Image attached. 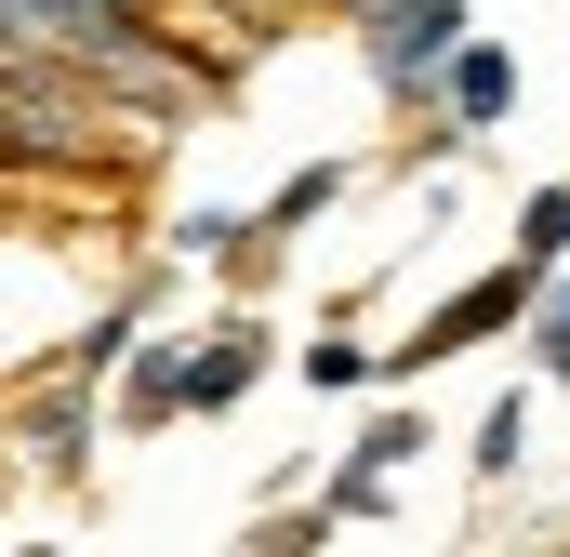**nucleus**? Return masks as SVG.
<instances>
[{"instance_id": "obj_1", "label": "nucleus", "mask_w": 570, "mask_h": 557, "mask_svg": "<svg viewBox=\"0 0 570 557\" xmlns=\"http://www.w3.org/2000/svg\"><path fill=\"white\" fill-rule=\"evenodd\" d=\"M0 465L13 478H53V491H80V465H94V372H40V385H13V412H0Z\"/></svg>"}, {"instance_id": "obj_2", "label": "nucleus", "mask_w": 570, "mask_h": 557, "mask_svg": "<svg viewBox=\"0 0 570 557\" xmlns=\"http://www.w3.org/2000/svg\"><path fill=\"white\" fill-rule=\"evenodd\" d=\"M451 40H464V0H358V53H372V80L399 107H425V80H438Z\"/></svg>"}, {"instance_id": "obj_3", "label": "nucleus", "mask_w": 570, "mask_h": 557, "mask_svg": "<svg viewBox=\"0 0 570 557\" xmlns=\"http://www.w3.org/2000/svg\"><path fill=\"white\" fill-rule=\"evenodd\" d=\"M266 345H279V332H266L253 305H226V319L199 332V359H186V412H239L253 372H266Z\"/></svg>"}, {"instance_id": "obj_4", "label": "nucleus", "mask_w": 570, "mask_h": 557, "mask_svg": "<svg viewBox=\"0 0 570 557\" xmlns=\"http://www.w3.org/2000/svg\"><path fill=\"white\" fill-rule=\"evenodd\" d=\"M425 94L451 107V134H491V120L518 107V53H504V40H451V53H438V80H425Z\"/></svg>"}, {"instance_id": "obj_5", "label": "nucleus", "mask_w": 570, "mask_h": 557, "mask_svg": "<svg viewBox=\"0 0 570 557\" xmlns=\"http://www.w3.org/2000/svg\"><path fill=\"white\" fill-rule=\"evenodd\" d=\"M120 424H186V345H120Z\"/></svg>"}, {"instance_id": "obj_6", "label": "nucleus", "mask_w": 570, "mask_h": 557, "mask_svg": "<svg viewBox=\"0 0 570 557\" xmlns=\"http://www.w3.org/2000/svg\"><path fill=\"white\" fill-rule=\"evenodd\" d=\"M332 199H345V159H305V173H292L279 199H266V213H253V240H305V226H318V213H332Z\"/></svg>"}, {"instance_id": "obj_7", "label": "nucleus", "mask_w": 570, "mask_h": 557, "mask_svg": "<svg viewBox=\"0 0 570 557\" xmlns=\"http://www.w3.org/2000/svg\"><path fill=\"white\" fill-rule=\"evenodd\" d=\"M518 266H544V278L570 266V173H558V186H531V199H518Z\"/></svg>"}, {"instance_id": "obj_8", "label": "nucleus", "mask_w": 570, "mask_h": 557, "mask_svg": "<svg viewBox=\"0 0 570 557\" xmlns=\"http://www.w3.org/2000/svg\"><path fill=\"white\" fill-rule=\"evenodd\" d=\"M518 332H531V372H544V385H570V266L531 292V319H518Z\"/></svg>"}, {"instance_id": "obj_9", "label": "nucleus", "mask_w": 570, "mask_h": 557, "mask_svg": "<svg viewBox=\"0 0 570 557\" xmlns=\"http://www.w3.org/2000/svg\"><path fill=\"white\" fill-rule=\"evenodd\" d=\"M518 451H531V399H491L478 438H464V465H478V478H518Z\"/></svg>"}, {"instance_id": "obj_10", "label": "nucleus", "mask_w": 570, "mask_h": 557, "mask_svg": "<svg viewBox=\"0 0 570 557\" xmlns=\"http://www.w3.org/2000/svg\"><path fill=\"white\" fill-rule=\"evenodd\" d=\"M412 451H425V412H412V399H385V412L358 424V465H372V478H399Z\"/></svg>"}, {"instance_id": "obj_11", "label": "nucleus", "mask_w": 570, "mask_h": 557, "mask_svg": "<svg viewBox=\"0 0 570 557\" xmlns=\"http://www.w3.org/2000/svg\"><path fill=\"white\" fill-rule=\"evenodd\" d=\"M305 385H332V399L372 385V345H358V332H318V345H305Z\"/></svg>"}, {"instance_id": "obj_12", "label": "nucleus", "mask_w": 570, "mask_h": 557, "mask_svg": "<svg viewBox=\"0 0 570 557\" xmlns=\"http://www.w3.org/2000/svg\"><path fill=\"white\" fill-rule=\"evenodd\" d=\"M345 13H358V0H345Z\"/></svg>"}]
</instances>
